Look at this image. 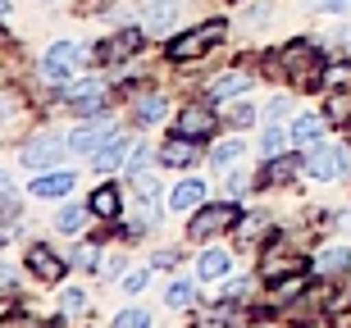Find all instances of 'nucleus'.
I'll use <instances>...</instances> for the list:
<instances>
[{
    "label": "nucleus",
    "instance_id": "9",
    "mask_svg": "<svg viewBox=\"0 0 351 328\" xmlns=\"http://www.w3.org/2000/svg\"><path fill=\"white\" fill-rule=\"evenodd\" d=\"M196 137H182V132H173L169 142L160 146V160H165V164H169V169H182V164H192L196 160Z\"/></svg>",
    "mask_w": 351,
    "mask_h": 328
},
{
    "label": "nucleus",
    "instance_id": "3",
    "mask_svg": "<svg viewBox=\"0 0 351 328\" xmlns=\"http://www.w3.org/2000/svg\"><path fill=\"white\" fill-rule=\"evenodd\" d=\"M342 164H347V151H342V146H311V151H306V160H301V169L311 173V178H319V183L338 178Z\"/></svg>",
    "mask_w": 351,
    "mask_h": 328
},
{
    "label": "nucleus",
    "instance_id": "22",
    "mask_svg": "<svg viewBox=\"0 0 351 328\" xmlns=\"http://www.w3.org/2000/svg\"><path fill=\"white\" fill-rule=\"evenodd\" d=\"M242 151H247L242 142H219L215 151H210V164H215V169H228V164H233V160L242 155Z\"/></svg>",
    "mask_w": 351,
    "mask_h": 328
},
{
    "label": "nucleus",
    "instance_id": "8",
    "mask_svg": "<svg viewBox=\"0 0 351 328\" xmlns=\"http://www.w3.org/2000/svg\"><path fill=\"white\" fill-rule=\"evenodd\" d=\"M27 264H32V274L46 278V283H60V278H64V260H60V255H55L51 247H32Z\"/></svg>",
    "mask_w": 351,
    "mask_h": 328
},
{
    "label": "nucleus",
    "instance_id": "1",
    "mask_svg": "<svg viewBox=\"0 0 351 328\" xmlns=\"http://www.w3.org/2000/svg\"><path fill=\"white\" fill-rule=\"evenodd\" d=\"M87 60V46H78V41H55L51 51L41 55V78L51 82V87H64L69 73Z\"/></svg>",
    "mask_w": 351,
    "mask_h": 328
},
{
    "label": "nucleus",
    "instance_id": "34",
    "mask_svg": "<svg viewBox=\"0 0 351 328\" xmlns=\"http://www.w3.org/2000/svg\"><path fill=\"white\" fill-rule=\"evenodd\" d=\"M169 305H178V310H182V305H192V283H173V288H169Z\"/></svg>",
    "mask_w": 351,
    "mask_h": 328
},
{
    "label": "nucleus",
    "instance_id": "33",
    "mask_svg": "<svg viewBox=\"0 0 351 328\" xmlns=\"http://www.w3.org/2000/svg\"><path fill=\"white\" fill-rule=\"evenodd\" d=\"M324 82H328V87H351V64H333L324 73Z\"/></svg>",
    "mask_w": 351,
    "mask_h": 328
},
{
    "label": "nucleus",
    "instance_id": "7",
    "mask_svg": "<svg viewBox=\"0 0 351 328\" xmlns=\"http://www.w3.org/2000/svg\"><path fill=\"white\" fill-rule=\"evenodd\" d=\"M60 146H64V142H60L55 132H46V137H37V142L23 151V164H27V169H46V164L60 160Z\"/></svg>",
    "mask_w": 351,
    "mask_h": 328
},
{
    "label": "nucleus",
    "instance_id": "11",
    "mask_svg": "<svg viewBox=\"0 0 351 328\" xmlns=\"http://www.w3.org/2000/svg\"><path fill=\"white\" fill-rule=\"evenodd\" d=\"M96 219H119V210H123V197H119V187H96L91 192V205H87Z\"/></svg>",
    "mask_w": 351,
    "mask_h": 328
},
{
    "label": "nucleus",
    "instance_id": "26",
    "mask_svg": "<svg viewBox=\"0 0 351 328\" xmlns=\"http://www.w3.org/2000/svg\"><path fill=\"white\" fill-rule=\"evenodd\" d=\"M301 288H306V274H301V269H297V274H292V278H283V283L274 288V301H278V305H287V301H292V297H297Z\"/></svg>",
    "mask_w": 351,
    "mask_h": 328
},
{
    "label": "nucleus",
    "instance_id": "36",
    "mask_svg": "<svg viewBox=\"0 0 351 328\" xmlns=\"http://www.w3.org/2000/svg\"><path fill=\"white\" fill-rule=\"evenodd\" d=\"M146 288V269H132V274H123V292H142Z\"/></svg>",
    "mask_w": 351,
    "mask_h": 328
},
{
    "label": "nucleus",
    "instance_id": "31",
    "mask_svg": "<svg viewBox=\"0 0 351 328\" xmlns=\"http://www.w3.org/2000/svg\"><path fill=\"white\" fill-rule=\"evenodd\" d=\"M64 310L69 315H82V310H87V292L82 288H64Z\"/></svg>",
    "mask_w": 351,
    "mask_h": 328
},
{
    "label": "nucleus",
    "instance_id": "30",
    "mask_svg": "<svg viewBox=\"0 0 351 328\" xmlns=\"http://www.w3.org/2000/svg\"><path fill=\"white\" fill-rule=\"evenodd\" d=\"M114 328H151V315H146V310H123V315L114 319Z\"/></svg>",
    "mask_w": 351,
    "mask_h": 328
},
{
    "label": "nucleus",
    "instance_id": "35",
    "mask_svg": "<svg viewBox=\"0 0 351 328\" xmlns=\"http://www.w3.org/2000/svg\"><path fill=\"white\" fill-rule=\"evenodd\" d=\"M146 160H151V155H146V146H132V151H128V173H142Z\"/></svg>",
    "mask_w": 351,
    "mask_h": 328
},
{
    "label": "nucleus",
    "instance_id": "29",
    "mask_svg": "<svg viewBox=\"0 0 351 328\" xmlns=\"http://www.w3.org/2000/svg\"><path fill=\"white\" fill-rule=\"evenodd\" d=\"M351 114V92H333L328 96V118H347Z\"/></svg>",
    "mask_w": 351,
    "mask_h": 328
},
{
    "label": "nucleus",
    "instance_id": "32",
    "mask_svg": "<svg viewBox=\"0 0 351 328\" xmlns=\"http://www.w3.org/2000/svg\"><path fill=\"white\" fill-rule=\"evenodd\" d=\"M251 118H256V110H251V105H247V101H237V105H233V110H228V123H233V128H247Z\"/></svg>",
    "mask_w": 351,
    "mask_h": 328
},
{
    "label": "nucleus",
    "instance_id": "19",
    "mask_svg": "<svg viewBox=\"0 0 351 328\" xmlns=\"http://www.w3.org/2000/svg\"><path fill=\"white\" fill-rule=\"evenodd\" d=\"M347 264H351V251H347V247H328V251H319L315 274H342Z\"/></svg>",
    "mask_w": 351,
    "mask_h": 328
},
{
    "label": "nucleus",
    "instance_id": "15",
    "mask_svg": "<svg viewBox=\"0 0 351 328\" xmlns=\"http://www.w3.org/2000/svg\"><path fill=\"white\" fill-rule=\"evenodd\" d=\"M137 46H142V27H128V32L110 37V46H101V60H119V55H132Z\"/></svg>",
    "mask_w": 351,
    "mask_h": 328
},
{
    "label": "nucleus",
    "instance_id": "17",
    "mask_svg": "<svg viewBox=\"0 0 351 328\" xmlns=\"http://www.w3.org/2000/svg\"><path fill=\"white\" fill-rule=\"evenodd\" d=\"M251 73H242V68H237V73H219V78L210 82V96H237V92H247L251 87Z\"/></svg>",
    "mask_w": 351,
    "mask_h": 328
},
{
    "label": "nucleus",
    "instance_id": "21",
    "mask_svg": "<svg viewBox=\"0 0 351 328\" xmlns=\"http://www.w3.org/2000/svg\"><path fill=\"white\" fill-rule=\"evenodd\" d=\"M292 173H297V155H274L269 169H265V178H269V183H287Z\"/></svg>",
    "mask_w": 351,
    "mask_h": 328
},
{
    "label": "nucleus",
    "instance_id": "23",
    "mask_svg": "<svg viewBox=\"0 0 351 328\" xmlns=\"http://www.w3.org/2000/svg\"><path fill=\"white\" fill-rule=\"evenodd\" d=\"M101 78H87V82H78V87H69V101H78V105H91V101H101Z\"/></svg>",
    "mask_w": 351,
    "mask_h": 328
},
{
    "label": "nucleus",
    "instance_id": "27",
    "mask_svg": "<svg viewBox=\"0 0 351 328\" xmlns=\"http://www.w3.org/2000/svg\"><path fill=\"white\" fill-rule=\"evenodd\" d=\"M82 219H87V210L69 205V210H60V219H55V223H60V233H69V237H73V233H82Z\"/></svg>",
    "mask_w": 351,
    "mask_h": 328
},
{
    "label": "nucleus",
    "instance_id": "6",
    "mask_svg": "<svg viewBox=\"0 0 351 328\" xmlns=\"http://www.w3.org/2000/svg\"><path fill=\"white\" fill-rule=\"evenodd\" d=\"M105 142H114V128H110V123H82V128L69 132V146H73V151H82V155L101 151Z\"/></svg>",
    "mask_w": 351,
    "mask_h": 328
},
{
    "label": "nucleus",
    "instance_id": "13",
    "mask_svg": "<svg viewBox=\"0 0 351 328\" xmlns=\"http://www.w3.org/2000/svg\"><path fill=\"white\" fill-rule=\"evenodd\" d=\"M128 151H132V146L123 142V137H114V142H105L101 151L91 155V164H96L101 173H110V169H119V164H128Z\"/></svg>",
    "mask_w": 351,
    "mask_h": 328
},
{
    "label": "nucleus",
    "instance_id": "18",
    "mask_svg": "<svg viewBox=\"0 0 351 328\" xmlns=\"http://www.w3.org/2000/svg\"><path fill=\"white\" fill-rule=\"evenodd\" d=\"M319 132H324V118H319V114H301L297 123H292V142H297V146H315V142H319Z\"/></svg>",
    "mask_w": 351,
    "mask_h": 328
},
{
    "label": "nucleus",
    "instance_id": "28",
    "mask_svg": "<svg viewBox=\"0 0 351 328\" xmlns=\"http://www.w3.org/2000/svg\"><path fill=\"white\" fill-rule=\"evenodd\" d=\"M265 155H287V132L283 128H265Z\"/></svg>",
    "mask_w": 351,
    "mask_h": 328
},
{
    "label": "nucleus",
    "instance_id": "4",
    "mask_svg": "<svg viewBox=\"0 0 351 328\" xmlns=\"http://www.w3.org/2000/svg\"><path fill=\"white\" fill-rule=\"evenodd\" d=\"M233 219H237V210H233V205H228V201H223V205H201L187 233H192L196 242H201V237H215V233H219V228H223V223H233Z\"/></svg>",
    "mask_w": 351,
    "mask_h": 328
},
{
    "label": "nucleus",
    "instance_id": "14",
    "mask_svg": "<svg viewBox=\"0 0 351 328\" xmlns=\"http://www.w3.org/2000/svg\"><path fill=\"white\" fill-rule=\"evenodd\" d=\"M210 128H215V114H210V110L187 105V110L178 114V132H182V137H206Z\"/></svg>",
    "mask_w": 351,
    "mask_h": 328
},
{
    "label": "nucleus",
    "instance_id": "2",
    "mask_svg": "<svg viewBox=\"0 0 351 328\" xmlns=\"http://www.w3.org/2000/svg\"><path fill=\"white\" fill-rule=\"evenodd\" d=\"M223 32H228V27L219 23V18H215V23H206V27H196V32H182L178 41H169V60L173 64H182V60H196V55H206L210 46H215V41L223 37Z\"/></svg>",
    "mask_w": 351,
    "mask_h": 328
},
{
    "label": "nucleus",
    "instance_id": "25",
    "mask_svg": "<svg viewBox=\"0 0 351 328\" xmlns=\"http://www.w3.org/2000/svg\"><path fill=\"white\" fill-rule=\"evenodd\" d=\"M165 114V96H142L137 101V123H156Z\"/></svg>",
    "mask_w": 351,
    "mask_h": 328
},
{
    "label": "nucleus",
    "instance_id": "12",
    "mask_svg": "<svg viewBox=\"0 0 351 328\" xmlns=\"http://www.w3.org/2000/svg\"><path fill=\"white\" fill-rule=\"evenodd\" d=\"M201 201H206V183H201V178H182V183L173 187L169 205H173V210H196Z\"/></svg>",
    "mask_w": 351,
    "mask_h": 328
},
{
    "label": "nucleus",
    "instance_id": "10",
    "mask_svg": "<svg viewBox=\"0 0 351 328\" xmlns=\"http://www.w3.org/2000/svg\"><path fill=\"white\" fill-rule=\"evenodd\" d=\"M73 183H78V178H73V173H41L37 183H32V197H41V201H55V197H69V192H73Z\"/></svg>",
    "mask_w": 351,
    "mask_h": 328
},
{
    "label": "nucleus",
    "instance_id": "16",
    "mask_svg": "<svg viewBox=\"0 0 351 328\" xmlns=\"http://www.w3.org/2000/svg\"><path fill=\"white\" fill-rule=\"evenodd\" d=\"M228 264H233V260H228V251L215 247V251H201V260H196V274H201V278H223V274H228Z\"/></svg>",
    "mask_w": 351,
    "mask_h": 328
},
{
    "label": "nucleus",
    "instance_id": "38",
    "mask_svg": "<svg viewBox=\"0 0 351 328\" xmlns=\"http://www.w3.org/2000/svg\"><path fill=\"white\" fill-rule=\"evenodd\" d=\"M242 192H247V183H242V178L233 173V178H228V197H242Z\"/></svg>",
    "mask_w": 351,
    "mask_h": 328
},
{
    "label": "nucleus",
    "instance_id": "24",
    "mask_svg": "<svg viewBox=\"0 0 351 328\" xmlns=\"http://www.w3.org/2000/svg\"><path fill=\"white\" fill-rule=\"evenodd\" d=\"M297 269H301V264L292 260V255H269V260L261 264V274H265V278H283V274H297Z\"/></svg>",
    "mask_w": 351,
    "mask_h": 328
},
{
    "label": "nucleus",
    "instance_id": "5",
    "mask_svg": "<svg viewBox=\"0 0 351 328\" xmlns=\"http://www.w3.org/2000/svg\"><path fill=\"white\" fill-rule=\"evenodd\" d=\"M283 68H287V78L297 82V87L315 82V51L311 46H287L283 51Z\"/></svg>",
    "mask_w": 351,
    "mask_h": 328
},
{
    "label": "nucleus",
    "instance_id": "37",
    "mask_svg": "<svg viewBox=\"0 0 351 328\" xmlns=\"http://www.w3.org/2000/svg\"><path fill=\"white\" fill-rule=\"evenodd\" d=\"M261 228H265V219H261V214H251V219L242 223V237H256V233H261Z\"/></svg>",
    "mask_w": 351,
    "mask_h": 328
},
{
    "label": "nucleus",
    "instance_id": "20",
    "mask_svg": "<svg viewBox=\"0 0 351 328\" xmlns=\"http://www.w3.org/2000/svg\"><path fill=\"white\" fill-rule=\"evenodd\" d=\"M173 18H178V0H156V5H151L146 27H151V32H160V27H169Z\"/></svg>",
    "mask_w": 351,
    "mask_h": 328
}]
</instances>
